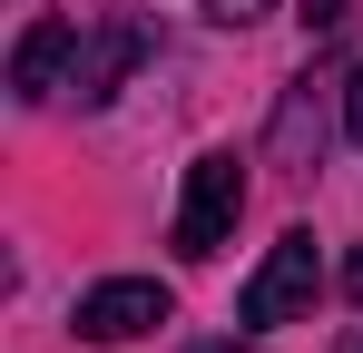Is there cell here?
Returning a JSON list of instances; mask_svg holds the SVG:
<instances>
[{
    "label": "cell",
    "mask_w": 363,
    "mask_h": 353,
    "mask_svg": "<svg viewBox=\"0 0 363 353\" xmlns=\"http://www.w3.org/2000/svg\"><path fill=\"white\" fill-rule=\"evenodd\" d=\"M245 216V167L216 147V157H196L186 167V196H177V255H216Z\"/></svg>",
    "instance_id": "cell-1"
},
{
    "label": "cell",
    "mask_w": 363,
    "mask_h": 353,
    "mask_svg": "<svg viewBox=\"0 0 363 353\" xmlns=\"http://www.w3.org/2000/svg\"><path fill=\"white\" fill-rule=\"evenodd\" d=\"M314 285H324V255H314V235H285L255 275H245V294H236V324H295L304 304H314Z\"/></svg>",
    "instance_id": "cell-2"
},
{
    "label": "cell",
    "mask_w": 363,
    "mask_h": 353,
    "mask_svg": "<svg viewBox=\"0 0 363 353\" xmlns=\"http://www.w3.org/2000/svg\"><path fill=\"white\" fill-rule=\"evenodd\" d=\"M177 314V294L157 285V275H108V285L79 294V334L89 344H138V334H157Z\"/></svg>",
    "instance_id": "cell-3"
},
{
    "label": "cell",
    "mask_w": 363,
    "mask_h": 353,
    "mask_svg": "<svg viewBox=\"0 0 363 353\" xmlns=\"http://www.w3.org/2000/svg\"><path fill=\"white\" fill-rule=\"evenodd\" d=\"M60 79H79V20H30L10 50V89L40 108V99H60Z\"/></svg>",
    "instance_id": "cell-4"
},
{
    "label": "cell",
    "mask_w": 363,
    "mask_h": 353,
    "mask_svg": "<svg viewBox=\"0 0 363 353\" xmlns=\"http://www.w3.org/2000/svg\"><path fill=\"white\" fill-rule=\"evenodd\" d=\"M138 59H147V20H108L99 40H79V79H69V89H79V108H108V99L128 89V69H138Z\"/></svg>",
    "instance_id": "cell-5"
},
{
    "label": "cell",
    "mask_w": 363,
    "mask_h": 353,
    "mask_svg": "<svg viewBox=\"0 0 363 353\" xmlns=\"http://www.w3.org/2000/svg\"><path fill=\"white\" fill-rule=\"evenodd\" d=\"M344 138H354V147H363V69H354V79H344Z\"/></svg>",
    "instance_id": "cell-6"
},
{
    "label": "cell",
    "mask_w": 363,
    "mask_h": 353,
    "mask_svg": "<svg viewBox=\"0 0 363 353\" xmlns=\"http://www.w3.org/2000/svg\"><path fill=\"white\" fill-rule=\"evenodd\" d=\"M206 10H216L226 30H245V20H255V10H275V0H206Z\"/></svg>",
    "instance_id": "cell-7"
},
{
    "label": "cell",
    "mask_w": 363,
    "mask_h": 353,
    "mask_svg": "<svg viewBox=\"0 0 363 353\" xmlns=\"http://www.w3.org/2000/svg\"><path fill=\"white\" fill-rule=\"evenodd\" d=\"M344 294H354V304H363V255H354V265H344Z\"/></svg>",
    "instance_id": "cell-8"
},
{
    "label": "cell",
    "mask_w": 363,
    "mask_h": 353,
    "mask_svg": "<svg viewBox=\"0 0 363 353\" xmlns=\"http://www.w3.org/2000/svg\"><path fill=\"white\" fill-rule=\"evenodd\" d=\"M206 353H245V344H206Z\"/></svg>",
    "instance_id": "cell-9"
},
{
    "label": "cell",
    "mask_w": 363,
    "mask_h": 353,
    "mask_svg": "<svg viewBox=\"0 0 363 353\" xmlns=\"http://www.w3.org/2000/svg\"><path fill=\"white\" fill-rule=\"evenodd\" d=\"M344 353H363V334H354V344H344Z\"/></svg>",
    "instance_id": "cell-10"
}]
</instances>
